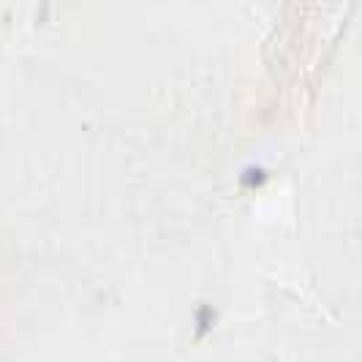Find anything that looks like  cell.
Here are the masks:
<instances>
[{
	"label": "cell",
	"mask_w": 362,
	"mask_h": 362,
	"mask_svg": "<svg viewBox=\"0 0 362 362\" xmlns=\"http://www.w3.org/2000/svg\"><path fill=\"white\" fill-rule=\"evenodd\" d=\"M243 182H245V185H254V182L259 185V182H264V172H256V169H251V172L243 177Z\"/></svg>",
	"instance_id": "6da1fadb"
}]
</instances>
